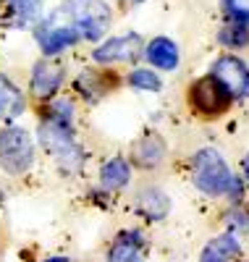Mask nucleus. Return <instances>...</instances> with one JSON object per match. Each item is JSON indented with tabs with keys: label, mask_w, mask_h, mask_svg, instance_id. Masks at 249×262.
Instances as JSON below:
<instances>
[{
	"label": "nucleus",
	"mask_w": 249,
	"mask_h": 262,
	"mask_svg": "<svg viewBox=\"0 0 249 262\" xmlns=\"http://www.w3.org/2000/svg\"><path fill=\"white\" fill-rule=\"evenodd\" d=\"M192 181L208 196H231L234 202L241 196V181L234 176V170L225 165L223 155L213 147L199 149L192 158Z\"/></svg>",
	"instance_id": "1"
},
{
	"label": "nucleus",
	"mask_w": 249,
	"mask_h": 262,
	"mask_svg": "<svg viewBox=\"0 0 249 262\" xmlns=\"http://www.w3.org/2000/svg\"><path fill=\"white\" fill-rule=\"evenodd\" d=\"M37 137H39V144L48 149V155L63 168V170H79L81 163H84V152L81 147L76 144L74 139V131L69 123H58V121H50V118H45L39 131H37Z\"/></svg>",
	"instance_id": "2"
},
{
	"label": "nucleus",
	"mask_w": 249,
	"mask_h": 262,
	"mask_svg": "<svg viewBox=\"0 0 249 262\" xmlns=\"http://www.w3.org/2000/svg\"><path fill=\"white\" fill-rule=\"evenodd\" d=\"M34 165V139L27 128L6 126L0 131V168L8 176H24Z\"/></svg>",
	"instance_id": "3"
},
{
	"label": "nucleus",
	"mask_w": 249,
	"mask_h": 262,
	"mask_svg": "<svg viewBox=\"0 0 249 262\" xmlns=\"http://www.w3.org/2000/svg\"><path fill=\"white\" fill-rule=\"evenodd\" d=\"M60 11L89 42H97L110 27V8L102 0H66Z\"/></svg>",
	"instance_id": "4"
},
{
	"label": "nucleus",
	"mask_w": 249,
	"mask_h": 262,
	"mask_svg": "<svg viewBox=\"0 0 249 262\" xmlns=\"http://www.w3.org/2000/svg\"><path fill=\"white\" fill-rule=\"evenodd\" d=\"M34 37H37V45L45 53V58H53V55H58L63 50H69L81 39L79 29L71 24V18L60 8L53 16H48L45 21H39V24L34 27Z\"/></svg>",
	"instance_id": "5"
},
{
	"label": "nucleus",
	"mask_w": 249,
	"mask_h": 262,
	"mask_svg": "<svg viewBox=\"0 0 249 262\" xmlns=\"http://www.w3.org/2000/svg\"><path fill=\"white\" fill-rule=\"evenodd\" d=\"M189 102L197 113L202 116H220L225 107L231 105V95L225 92V86L213 76H202L192 84V90H189Z\"/></svg>",
	"instance_id": "6"
},
{
	"label": "nucleus",
	"mask_w": 249,
	"mask_h": 262,
	"mask_svg": "<svg viewBox=\"0 0 249 262\" xmlns=\"http://www.w3.org/2000/svg\"><path fill=\"white\" fill-rule=\"evenodd\" d=\"M223 86L225 92L231 95V100L246 97L249 95V69L234 55H220L213 63V71H210Z\"/></svg>",
	"instance_id": "7"
},
{
	"label": "nucleus",
	"mask_w": 249,
	"mask_h": 262,
	"mask_svg": "<svg viewBox=\"0 0 249 262\" xmlns=\"http://www.w3.org/2000/svg\"><path fill=\"white\" fill-rule=\"evenodd\" d=\"M63 79H66V69L53 60V58H42L34 63V69H32V95L37 100H50L58 95V90L63 86Z\"/></svg>",
	"instance_id": "8"
},
{
	"label": "nucleus",
	"mask_w": 249,
	"mask_h": 262,
	"mask_svg": "<svg viewBox=\"0 0 249 262\" xmlns=\"http://www.w3.org/2000/svg\"><path fill=\"white\" fill-rule=\"evenodd\" d=\"M142 53V39L139 34H123V37H113L102 45L95 48L92 58L102 66H110V63H129V60H137Z\"/></svg>",
	"instance_id": "9"
},
{
	"label": "nucleus",
	"mask_w": 249,
	"mask_h": 262,
	"mask_svg": "<svg viewBox=\"0 0 249 262\" xmlns=\"http://www.w3.org/2000/svg\"><path fill=\"white\" fill-rule=\"evenodd\" d=\"M144 249L142 231H121L108 249V262H144Z\"/></svg>",
	"instance_id": "10"
},
{
	"label": "nucleus",
	"mask_w": 249,
	"mask_h": 262,
	"mask_svg": "<svg viewBox=\"0 0 249 262\" xmlns=\"http://www.w3.org/2000/svg\"><path fill=\"white\" fill-rule=\"evenodd\" d=\"M241 254V244H239V236L225 231L215 238L205 244V249L199 252V262H234Z\"/></svg>",
	"instance_id": "11"
},
{
	"label": "nucleus",
	"mask_w": 249,
	"mask_h": 262,
	"mask_svg": "<svg viewBox=\"0 0 249 262\" xmlns=\"http://www.w3.org/2000/svg\"><path fill=\"white\" fill-rule=\"evenodd\" d=\"M144 55H147L150 66H155V69H160V71H176L178 60H181L176 42L168 39V37H155L152 42H147Z\"/></svg>",
	"instance_id": "12"
},
{
	"label": "nucleus",
	"mask_w": 249,
	"mask_h": 262,
	"mask_svg": "<svg viewBox=\"0 0 249 262\" xmlns=\"http://www.w3.org/2000/svg\"><path fill=\"white\" fill-rule=\"evenodd\" d=\"M24 111H27V102L21 90L6 74H0V121H13Z\"/></svg>",
	"instance_id": "13"
},
{
	"label": "nucleus",
	"mask_w": 249,
	"mask_h": 262,
	"mask_svg": "<svg viewBox=\"0 0 249 262\" xmlns=\"http://www.w3.org/2000/svg\"><path fill=\"white\" fill-rule=\"evenodd\" d=\"M137 207L144 217H150V221H163L171 212V200L163 189L150 186V189H142V194L137 196Z\"/></svg>",
	"instance_id": "14"
},
{
	"label": "nucleus",
	"mask_w": 249,
	"mask_h": 262,
	"mask_svg": "<svg viewBox=\"0 0 249 262\" xmlns=\"http://www.w3.org/2000/svg\"><path fill=\"white\" fill-rule=\"evenodd\" d=\"M131 181V165L123 158H113L100 168V186L108 191H118Z\"/></svg>",
	"instance_id": "15"
},
{
	"label": "nucleus",
	"mask_w": 249,
	"mask_h": 262,
	"mask_svg": "<svg viewBox=\"0 0 249 262\" xmlns=\"http://www.w3.org/2000/svg\"><path fill=\"white\" fill-rule=\"evenodd\" d=\"M163 155H165V144H163L160 137H155V134L144 137L137 144V149H134V158H137V163L144 165V168H155L157 163L163 160Z\"/></svg>",
	"instance_id": "16"
},
{
	"label": "nucleus",
	"mask_w": 249,
	"mask_h": 262,
	"mask_svg": "<svg viewBox=\"0 0 249 262\" xmlns=\"http://www.w3.org/2000/svg\"><path fill=\"white\" fill-rule=\"evenodd\" d=\"M6 3V11L11 16L13 24H29V21H34L45 6V0H3Z\"/></svg>",
	"instance_id": "17"
},
{
	"label": "nucleus",
	"mask_w": 249,
	"mask_h": 262,
	"mask_svg": "<svg viewBox=\"0 0 249 262\" xmlns=\"http://www.w3.org/2000/svg\"><path fill=\"white\" fill-rule=\"evenodd\" d=\"M76 86H79V92L84 95V100H89V102H97L110 86H108V79L102 76V74H97V71H84L79 79H76Z\"/></svg>",
	"instance_id": "18"
},
{
	"label": "nucleus",
	"mask_w": 249,
	"mask_h": 262,
	"mask_svg": "<svg viewBox=\"0 0 249 262\" xmlns=\"http://www.w3.org/2000/svg\"><path fill=\"white\" fill-rule=\"evenodd\" d=\"M218 39H220V45H225V48L241 50V48L249 45V27L241 24V21H231V18H229V24L220 29Z\"/></svg>",
	"instance_id": "19"
},
{
	"label": "nucleus",
	"mask_w": 249,
	"mask_h": 262,
	"mask_svg": "<svg viewBox=\"0 0 249 262\" xmlns=\"http://www.w3.org/2000/svg\"><path fill=\"white\" fill-rule=\"evenodd\" d=\"M129 84L134 86V90H139V92H160V79H157L150 69H137V71H131L129 74Z\"/></svg>",
	"instance_id": "20"
},
{
	"label": "nucleus",
	"mask_w": 249,
	"mask_h": 262,
	"mask_svg": "<svg viewBox=\"0 0 249 262\" xmlns=\"http://www.w3.org/2000/svg\"><path fill=\"white\" fill-rule=\"evenodd\" d=\"M223 8L231 21H241L249 27V0H223Z\"/></svg>",
	"instance_id": "21"
},
{
	"label": "nucleus",
	"mask_w": 249,
	"mask_h": 262,
	"mask_svg": "<svg viewBox=\"0 0 249 262\" xmlns=\"http://www.w3.org/2000/svg\"><path fill=\"white\" fill-rule=\"evenodd\" d=\"M225 223H229V231H231V233H244V236H249V212H246V210L234 207L229 215H225Z\"/></svg>",
	"instance_id": "22"
},
{
	"label": "nucleus",
	"mask_w": 249,
	"mask_h": 262,
	"mask_svg": "<svg viewBox=\"0 0 249 262\" xmlns=\"http://www.w3.org/2000/svg\"><path fill=\"white\" fill-rule=\"evenodd\" d=\"M244 176H246V181H249V152H246V158H244Z\"/></svg>",
	"instance_id": "23"
},
{
	"label": "nucleus",
	"mask_w": 249,
	"mask_h": 262,
	"mask_svg": "<svg viewBox=\"0 0 249 262\" xmlns=\"http://www.w3.org/2000/svg\"><path fill=\"white\" fill-rule=\"evenodd\" d=\"M45 262H69L66 257H50V259H45Z\"/></svg>",
	"instance_id": "24"
}]
</instances>
